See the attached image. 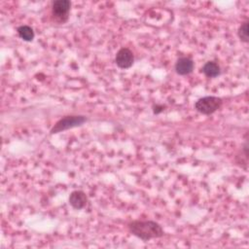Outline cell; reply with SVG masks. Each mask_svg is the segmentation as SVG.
Returning a JSON list of instances; mask_svg holds the SVG:
<instances>
[{"mask_svg": "<svg viewBox=\"0 0 249 249\" xmlns=\"http://www.w3.org/2000/svg\"><path fill=\"white\" fill-rule=\"evenodd\" d=\"M129 231L139 238L147 241L152 238H159L165 234V232L162 226L151 220H135L132 221L129 225Z\"/></svg>", "mask_w": 249, "mask_h": 249, "instance_id": "6da1fadb", "label": "cell"}, {"mask_svg": "<svg viewBox=\"0 0 249 249\" xmlns=\"http://www.w3.org/2000/svg\"><path fill=\"white\" fill-rule=\"evenodd\" d=\"M86 121H87V118L85 116H81V115L65 116V117L60 119L55 124V126L52 128L50 133H51V135H55V134H59V133L82 126V124Z\"/></svg>", "mask_w": 249, "mask_h": 249, "instance_id": "7a4b0ae2", "label": "cell"}, {"mask_svg": "<svg viewBox=\"0 0 249 249\" xmlns=\"http://www.w3.org/2000/svg\"><path fill=\"white\" fill-rule=\"evenodd\" d=\"M223 100L218 96H204L198 99L195 103V109L202 115H211L222 107Z\"/></svg>", "mask_w": 249, "mask_h": 249, "instance_id": "3957f363", "label": "cell"}, {"mask_svg": "<svg viewBox=\"0 0 249 249\" xmlns=\"http://www.w3.org/2000/svg\"><path fill=\"white\" fill-rule=\"evenodd\" d=\"M71 2L69 0H57L52 3V16L55 21L60 24H64L68 21Z\"/></svg>", "mask_w": 249, "mask_h": 249, "instance_id": "277c9868", "label": "cell"}, {"mask_svg": "<svg viewBox=\"0 0 249 249\" xmlns=\"http://www.w3.org/2000/svg\"><path fill=\"white\" fill-rule=\"evenodd\" d=\"M115 62L117 66L122 69H128L132 67L135 62L134 53L128 48L120 49L116 54Z\"/></svg>", "mask_w": 249, "mask_h": 249, "instance_id": "5b68a950", "label": "cell"}, {"mask_svg": "<svg viewBox=\"0 0 249 249\" xmlns=\"http://www.w3.org/2000/svg\"><path fill=\"white\" fill-rule=\"evenodd\" d=\"M194 66L195 63L192 59L188 57H182L179 58L175 63V71L178 75L185 76L192 73V71L194 70Z\"/></svg>", "mask_w": 249, "mask_h": 249, "instance_id": "8992f818", "label": "cell"}, {"mask_svg": "<svg viewBox=\"0 0 249 249\" xmlns=\"http://www.w3.org/2000/svg\"><path fill=\"white\" fill-rule=\"evenodd\" d=\"M69 203L74 209H83L88 203V197L83 191H73L69 196Z\"/></svg>", "mask_w": 249, "mask_h": 249, "instance_id": "52a82bcc", "label": "cell"}, {"mask_svg": "<svg viewBox=\"0 0 249 249\" xmlns=\"http://www.w3.org/2000/svg\"><path fill=\"white\" fill-rule=\"evenodd\" d=\"M202 72L208 78H215L220 75L221 69L217 62L210 61L204 63V65L202 68Z\"/></svg>", "mask_w": 249, "mask_h": 249, "instance_id": "ba28073f", "label": "cell"}, {"mask_svg": "<svg viewBox=\"0 0 249 249\" xmlns=\"http://www.w3.org/2000/svg\"><path fill=\"white\" fill-rule=\"evenodd\" d=\"M17 31L19 36L27 42H31L34 39V36H35L34 31L32 28H31L30 26H21L18 28Z\"/></svg>", "mask_w": 249, "mask_h": 249, "instance_id": "9c48e42d", "label": "cell"}, {"mask_svg": "<svg viewBox=\"0 0 249 249\" xmlns=\"http://www.w3.org/2000/svg\"><path fill=\"white\" fill-rule=\"evenodd\" d=\"M237 35L239 37V39L244 42V43H248L249 41V37H248V22H244L241 24V26L238 29L237 31Z\"/></svg>", "mask_w": 249, "mask_h": 249, "instance_id": "30bf717a", "label": "cell"}, {"mask_svg": "<svg viewBox=\"0 0 249 249\" xmlns=\"http://www.w3.org/2000/svg\"><path fill=\"white\" fill-rule=\"evenodd\" d=\"M165 107H166V106L160 105V104L154 105V107H153V112H154V114H160L161 112H163V111L165 110Z\"/></svg>", "mask_w": 249, "mask_h": 249, "instance_id": "8fae6325", "label": "cell"}]
</instances>
